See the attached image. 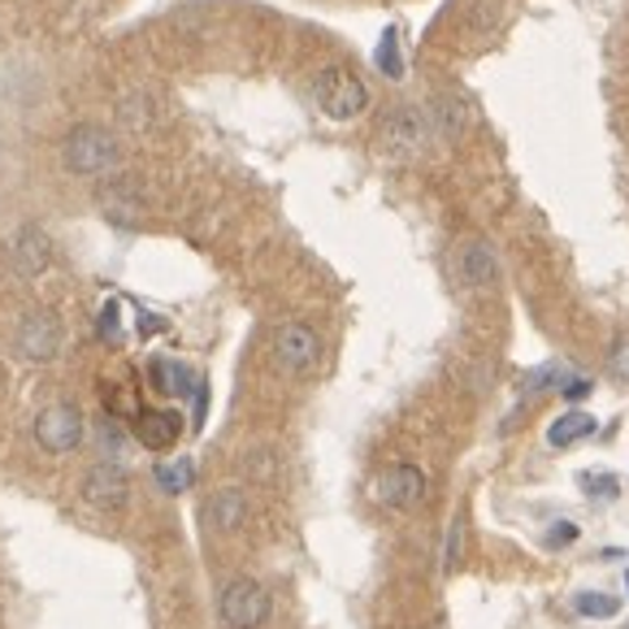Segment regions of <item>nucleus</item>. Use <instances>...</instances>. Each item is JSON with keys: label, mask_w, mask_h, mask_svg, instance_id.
Masks as SVG:
<instances>
[{"label": "nucleus", "mask_w": 629, "mask_h": 629, "mask_svg": "<svg viewBox=\"0 0 629 629\" xmlns=\"http://www.w3.org/2000/svg\"><path fill=\"white\" fill-rule=\"evenodd\" d=\"M61 161L79 178H101V174H113L122 165V144H117V135L109 126L83 122L61 140Z\"/></svg>", "instance_id": "f257e3e1"}, {"label": "nucleus", "mask_w": 629, "mask_h": 629, "mask_svg": "<svg viewBox=\"0 0 629 629\" xmlns=\"http://www.w3.org/2000/svg\"><path fill=\"white\" fill-rule=\"evenodd\" d=\"M313 101L326 117L352 122V117H361L369 109V87L361 83L357 70H348V65H326L313 79Z\"/></svg>", "instance_id": "f03ea898"}, {"label": "nucleus", "mask_w": 629, "mask_h": 629, "mask_svg": "<svg viewBox=\"0 0 629 629\" xmlns=\"http://www.w3.org/2000/svg\"><path fill=\"white\" fill-rule=\"evenodd\" d=\"M274 612V599L257 577H235L217 595V617L226 629H261Z\"/></svg>", "instance_id": "7ed1b4c3"}, {"label": "nucleus", "mask_w": 629, "mask_h": 629, "mask_svg": "<svg viewBox=\"0 0 629 629\" xmlns=\"http://www.w3.org/2000/svg\"><path fill=\"white\" fill-rule=\"evenodd\" d=\"M35 443L49 452V456H70L79 443H83V434H87V421H83V409L79 404H70V400H56V404H44L40 413H35Z\"/></svg>", "instance_id": "20e7f679"}, {"label": "nucleus", "mask_w": 629, "mask_h": 629, "mask_svg": "<svg viewBox=\"0 0 629 629\" xmlns=\"http://www.w3.org/2000/svg\"><path fill=\"white\" fill-rule=\"evenodd\" d=\"M274 361L291 378H309L321 365V334L305 321H287L274 330Z\"/></svg>", "instance_id": "39448f33"}, {"label": "nucleus", "mask_w": 629, "mask_h": 629, "mask_svg": "<svg viewBox=\"0 0 629 629\" xmlns=\"http://www.w3.org/2000/svg\"><path fill=\"white\" fill-rule=\"evenodd\" d=\"M61 343H65V330H61V321H56L49 309L27 313L18 321V330H13L18 357H22V361H35V365L56 361V357H61Z\"/></svg>", "instance_id": "423d86ee"}, {"label": "nucleus", "mask_w": 629, "mask_h": 629, "mask_svg": "<svg viewBox=\"0 0 629 629\" xmlns=\"http://www.w3.org/2000/svg\"><path fill=\"white\" fill-rule=\"evenodd\" d=\"M79 495H83L96 513H122L126 499H131V477H126V470H122L117 461H101V465H92V470L83 473Z\"/></svg>", "instance_id": "0eeeda50"}, {"label": "nucleus", "mask_w": 629, "mask_h": 629, "mask_svg": "<svg viewBox=\"0 0 629 629\" xmlns=\"http://www.w3.org/2000/svg\"><path fill=\"white\" fill-rule=\"evenodd\" d=\"M373 499L382 504V508H417L421 499H425V473L417 465H391V470L378 473V482H373Z\"/></svg>", "instance_id": "6e6552de"}, {"label": "nucleus", "mask_w": 629, "mask_h": 629, "mask_svg": "<svg viewBox=\"0 0 629 629\" xmlns=\"http://www.w3.org/2000/svg\"><path fill=\"white\" fill-rule=\"evenodd\" d=\"M425 113L417 105H395L382 122V144L395 148V153H413L425 144Z\"/></svg>", "instance_id": "1a4fd4ad"}, {"label": "nucleus", "mask_w": 629, "mask_h": 629, "mask_svg": "<svg viewBox=\"0 0 629 629\" xmlns=\"http://www.w3.org/2000/svg\"><path fill=\"white\" fill-rule=\"evenodd\" d=\"M9 257L18 265V274H27V278L44 274V269L53 265V239H49V230L22 226V230L13 235V244H9Z\"/></svg>", "instance_id": "9d476101"}, {"label": "nucleus", "mask_w": 629, "mask_h": 629, "mask_svg": "<svg viewBox=\"0 0 629 629\" xmlns=\"http://www.w3.org/2000/svg\"><path fill=\"white\" fill-rule=\"evenodd\" d=\"M248 522V495L239 486H221L205 499V525L217 534H235Z\"/></svg>", "instance_id": "9b49d317"}, {"label": "nucleus", "mask_w": 629, "mask_h": 629, "mask_svg": "<svg viewBox=\"0 0 629 629\" xmlns=\"http://www.w3.org/2000/svg\"><path fill=\"white\" fill-rule=\"evenodd\" d=\"M456 274H461L465 287H495V282H499V257H495V248L482 244V239L461 244V252H456Z\"/></svg>", "instance_id": "f8f14e48"}, {"label": "nucleus", "mask_w": 629, "mask_h": 629, "mask_svg": "<svg viewBox=\"0 0 629 629\" xmlns=\"http://www.w3.org/2000/svg\"><path fill=\"white\" fill-rule=\"evenodd\" d=\"M178 434H183V417H178V413H169V409H144L140 421H135V439H140L144 447H153V452L174 447V443H178Z\"/></svg>", "instance_id": "ddd939ff"}, {"label": "nucleus", "mask_w": 629, "mask_h": 629, "mask_svg": "<svg viewBox=\"0 0 629 629\" xmlns=\"http://www.w3.org/2000/svg\"><path fill=\"white\" fill-rule=\"evenodd\" d=\"M148 382H153L157 395H178L183 400L196 386V373L183 365V361H174V357H153L148 361Z\"/></svg>", "instance_id": "4468645a"}, {"label": "nucleus", "mask_w": 629, "mask_h": 629, "mask_svg": "<svg viewBox=\"0 0 629 629\" xmlns=\"http://www.w3.org/2000/svg\"><path fill=\"white\" fill-rule=\"evenodd\" d=\"M117 122H122L131 135L153 131L161 122L157 96H153V92H131V96H122V101H117Z\"/></svg>", "instance_id": "2eb2a0df"}, {"label": "nucleus", "mask_w": 629, "mask_h": 629, "mask_svg": "<svg viewBox=\"0 0 629 629\" xmlns=\"http://www.w3.org/2000/svg\"><path fill=\"white\" fill-rule=\"evenodd\" d=\"M590 434H595V417L581 413V409H569V413H560V417L551 421L547 443H551V447H574L577 439H590Z\"/></svg>", "instance_id": "dca6fc26"}, {"label": "nucleus", "mask_w": 629, "mask_h": 629, "mask_svg": "<svg viewBox=\"0 0 629 629\" xmlns=\"http://www.w3.org/2000/svg\"><path fill=\"white\" fill-rule=\"evenodd\" d=\"M192 482H196V461L192 456H178L169 465H157V486L165 495H183V491H192Z\"/></svg>", "instance_id": "f3484780"}, {"label": "nucleus", "mask_w": 629, "mask_h": 629, "mask_svg": "<svg viewBox=\"0 0 629 629\" xmlns=\"http://www.w3.org/2000/svg\"><path fill=\"white\" fill-rule=\"evenodd\" d=\"M574 612L586 621H612L621 612V599L599 595V590H581V595H574Z\"/></svg>", "instance_id": "a211bd4d"}, {"label": "nucleus", "mask_w": 629, "mask_h": 629, "mask_svg": "<svg viewBox=\"0 0 629 629\" xmlns=\"http://www.w3.org/2000/svg\"><path fill=\"white\" fill-rule=\"evenodd\" d=\"M101 205H105V217H113V221H131L135 213L144 209V200L140 196H131L122 183H113L105 196H101Z\"/></svg>", "instance_id": "6ab92c4d"}, {"label": "nucleus", "mask_w": 629, "mask_h": 629, "mask_svg": "<svg viewBox=\"0 0 629 629\" xmlns=\"http://www.w3.org/2000/svg\"><path fill=\"white\" fill-rule=\"evenodd\" d=\"M461 556H465V513H461V517H452V525H447V543H443V569L452 574V569L461 565Z\"/></svg>", "instance_id": "aec40b11"}, {"label": "nucleus", "mask_w": 629, "mask_h": 629, "mask_svg": "<svg viewBox=\"0 0 629 629\" xmlns=\"http://www.w3.org/2000/svg\"><path fill=\"white\" fill-rule=\"evenodd\" d=\"M378 70H382V74H391V79H400V74H404V61H400V40H395V31H386V35H382V44H378Z\"/></svg>", "instance_id": "412c9836"}, {"label": "nucleus", "mask_w": 629, "mask_h": 629, "mask_svg": "<svg viewBox=\"0 0 629 629\" xmlns=\"http://www.w3.org/2000/svg\"><path fill=\"white\" fill-rule=\"evenodd\" d=\"M434 126H439V135H461L465 109L456 105V101H439V105H434Z\"/></svg>", "instance_id": "4be33fe9"}, {"label": "nucleus", "mask_w": 629, "mask_h": 629, "mask_svg": "<svg viewBox=\"0 0 629 629\" xmlns=\"http://www.w3.org/2000/svg\"><path fill=\"white\" fill-rule=\"evenodd\" d=\"M565 378V369L560 365H543V369H534L529 378L522 382V395H538V391H547V386H556Z\"/></svg>", "instance_id": "5701e85b"}, {"label": "nucleus", "mask_w": 629, "mask_h": 629, "mask_svg": "<svg viewBox=\"0 0 629 629\" xmlns=\"http://www.w3.org/2000/svg\"><path fill=\"white\" fill-rule=\"evenodd\" d=\"M581 491L595 495V499H612V495L621 491V482H617L612 473H586V477H581Z\"/></svg>", "instance_id": "b1692460"}, {"label": "nucleus", "mask_w": 629, "mask_h": 629, "mask_svg": "<svg viewBox=\"0 0 629 629\" xmlns=\"http://www.w3.org/2000/svg\"><path fill=\"white\" fill-rule=\"evenodd\" d=\"M101 339H122V317H117V305H105L101 309Z\"/></svg>", "instance_id": "393cba45"}, {"label": "nucleus", "mask_w": 629, "mask_h": 629, "mask_svg": "<svg viewBox=\"0 0 629 629\" xmlns=\"http://www.w3.org/2000/svg\"><path fill=\"white\" fill-rule=\"evenodd\" d=\"M612 373H617L621 382H629V339H621L617 352H612Z\"/></svg>", "instance_id": "a878e982"}, {"label": "nucleus", "mask_w": 629, "mask_h": 629, "mask_svg": "<svg viewBox=\"0 0 629 629\" xmlns=\"http://www.w3.org/2000/svg\"><path fill=\"white\" fill-rule=\"evenodd\" d=\"M569 400H581V395H590V378H577V373H569V382L560 386Z\"/></svg>", "instance_id": "bb28decb"}, {"label": "nucleus", "mask_w": 629, "mask_h": 629, "mask_svg": "<svg viewBox=\"0 0 629 629\" xmlns=\"http://www.w3.org/2000/svg\"><path fill=\"white\" fill-rule=\"evenodd\" d=\"M574 538H577V529L569 522H560L551 534H547V543H551V547H565V543H574Z\"/></svg>", "instance_id": "cd10ccee"}, {"label": "nucleus", "mask_w": 629, "mask_h": 629, "mask_svg": "<svg viewBox=\"0 0 629 629\" xmlns=\"http://www.w3.org/2000/svg\"><path fill=\"white\" fill-rule=\"evenodd\" d=\"M0 386H4V365H0Z\"/></svg>", "instance_id": "c85d7f7f"}, {"label": "nucleus", "mask_w": 629, "mask_h": 629, "mask_svg": "<svg viewBox=\"0 0 629 629\" xmlns=\"http://www.w3.org/2000/svg\"><path fill=\"white\" fill-rule=\"evenodd\" d=\"M626 581H629V574H626Z\"/></svg>", "instance_id": "c756f323"}]
</instances>
